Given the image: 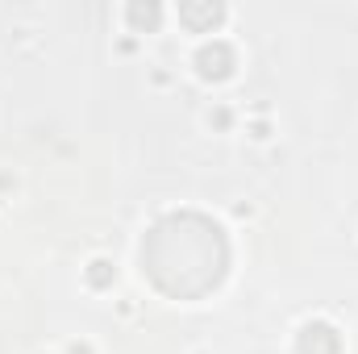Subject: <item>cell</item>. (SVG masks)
Here are the masks:
<instances>
[{
	"mask_svg": "<svg viewBox=\"0 0 358 354\" xmlns=\"http://www.w3.org/2000/svg\"><path fill=\"white\" fill-rule=\"evenodd\" d=\"M225 263H229L225 238L200 213H176V217L159 221L142 242L146 275L167 296H179V300H196V296L213 292L225 275Z\"/></svg>",
	"mask_w": 358,
	"mask_h": 354,
	"instance_id": "cell-1",
	"label": "cell"
}]
</instances>
